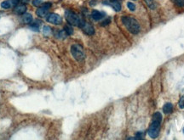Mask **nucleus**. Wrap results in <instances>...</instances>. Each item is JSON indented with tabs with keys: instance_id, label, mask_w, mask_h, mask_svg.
Returning <instances> with one entry per match:
<instances>
[{
	"instance_id": "f257e3e1",
	"label": "nucleus",
	"mask_w": 184,
	"mask_h": 140,
	"mask_svg": "<svg viewBox=\"0 0 184 140\" xmlns=\"http://www.w3.org/2000/svg\"><path fill=\"white\" fill-rule=\"evenodd\" d=\"M162 122V115L159 112L154 113L153 116V122L151 123L149 128H148V135L152 139H156L159 135V129H160V125Z\"/></svg>"
},
{
	"instance_id": "f03ea898",
	"label": "nucleus",
	"mask_w": 184,
	"mask_h": 140,
	"mask_svg": "<svg viewBox=\"0 0 184 140\" xmlns=\"http://www.w3.org/2000/svg\"><path fill=\"white\" fill-rule=\"evenodd\" d=\"M122 22L126 29L132 34H138L141 30V26L139 22L131 16H123Z\"/></svg>"
},
{
	"instance_id": "7ed1b4c3",
	"label": "nucleus",
	"mask_w": 184,
	"mask_h": 140,
	"mask_svg": "<svg viewBox=\"0 0 184 140\" xmlns=\"http://www.w3.org/2000/svg\"><path fill=\"white\" fill-rule=\"evenodd\" d=\"M65 16L67 19V21L71 25V26H80L81 22L83 21V19L79 17L77 14L71 10H67L65 13Z\"/></svg>"
},
{
	"instance_id": "20e7f679",
	"label": "nucleus",
	"mask_w": 184,
	"mask_h": 140,
	"mask_svg": "<svg viewBox=\"0 0 184 140\" xmlns=\"http://www.w3.org/2000/svg\"><path fill=\"white\" fill-rule=\"evenodd\" d=\"M71 53L74 58L78 62L83 61L85 58V53L83 48L78 44H74L71 47Z\"/></svg>"
},
{
	"instance_id": "39448f33",
	"label": "nucleus",
	"mask_w": 184,
	"mask_h": 140,
	"mask_svg": "<svg viewBox=\"0 0 184 140\" xmlns=\"http://www.w3.org/2000/svg\"><path fill=\"white\" fill-rule=\"evenodd\" d=\"M79 27H80V28L83 30V32H84L85 34H87V35L91 36L95 34V28L93 27V26H92L91 23H88V22L85 21L84 20H83V21L81 22Z\"/></svg>"
},
{
	"instance_id": "423d86ee",
	"label": "nucleus",
	"mask_w": 184,
	"mask_h": 140,
	"mask_svg": "<svg viewBox=\"0 0 184 140\" xmlns=\"http://www.w3.org/2000/svg\"><path fill=\"white\" fill-rule=\"evenodd\" d=\"M50 6H51V3H47L42 4V6L39 9H37V11H36V14H37V16H39V17H44L47 15L48 10L50 8Z\"/></svg>"
},
{
	"instance_id": "0eeeda50",
	"label": "nucleus",
	"mask_w": 184,
	"mask_h": 140,
	"mask_svg": "<svg viewBox=\"0 0 184 140\" xmlns=\"http://www.w3.org/2000/svg\"><path fill=\"white\" fill-rule=\"evenodd\" d=\"M46 20H47L48 22L51 23V24H54V25H60V24H61V22H62V19H61V17L59 15L54 14V13L50 14V15L46 17Z\"/></svg>"
},
{
	"instance_id": "6e6552de",
	"label": "nucleus",
	"mask_w": 184,
	"mask_h": 140,
	"mask_svg": "<svg viewBox=\"0 0 184 140\" xmlns=\"http://www.w3.org/2000/svg\"><path fill=\"white\" fill-rule=\"evenodd\" d=\"M14 11L16 14L17 15H22V14H25L26 11H27V6L25 4H17L15 9H14Z\"/></svg>"
},
{
	"instance_id": "1a4fd4ad",
	"label": "nucleus",
	"mask_w": 184,
	"mask_h": 140,
	"mask_svg": "<svg viewBox=\"0 0 184 140\" xmlns=\"http://www.w3.org/2000/svg\"><path fill=\"white\" fill-rule=\"evenodd\" d=\"M104 16H105V13H103V12H100L98 10H93L92 11L91 17L95 20H100Z\"/></svg>"
},
{
	"instance_id": "9d476101",
	"label": "nucleus",
	"mask_w": 184,
	"mask_h": 140,
	"mask_svg": "<svg viewBox=\"0 0 184 140\" xmlns=\"http://www.w3.org/2000/svg\"><path fill=\"white\" fill-rule=\"evenodd\" d=\"M22 20L24 23L26 24H30L33 22V16L31 14H28V13H26L23 15V17H22Z\"/></svg>"
},
{
	"instance_id": "9b49d317",
	"label": "nucleus",
	"mask_w": 184,
	"mask_h": 140,
	"mask_svg": "<svg viewBox=\"0 0 184 140\" xmlns=\"http://www.w3.org/2000/svg\"><path fill=\"white\" fill-rule=\"evenodd\" d=\"M111 6L113 8V9L117 12L121 10V4L119 3V1H111V3H109Z\"/></svg>"
},
{
	"instance_id": "f8f14e48",
	"label": "nucleus",
	"mask_w": 184,
	"mask_h": 140,
	"mask_svg": "<svg viewBox=\"0 0 184 140\" xmlns=\"http://www.w3.org/2000/svg\"><path fill=\"white\" fill-rule=\"evenodd\" d=\"M173 110V105L171 103H166V105L163 106V111L165 114H170Z\"/></svg>"
},
{
	"instance_id": "ddd939ff",
	"label": "nucleus",
	"mask_w": 184,
	"mask_h": 140,
	"mask_svg": "<svg viewBox=\"0 0 184 140\" xmlns=\"http://www.w3.org/2000/svg\"><path fill=\"white\" fill-rule=\"evenodd\" d=\"M146 4L147 5V7L151 9H155L157 5H156V3L154 2V0H144Z\"/></svg>"
},
{
	"instance_id": "4468645a",
	"label": "nucleus",
	"mask_w": 184,
	"mask_h": 140,
	"mask_svg": "<svg viewBox=\"0 0 184 140\" xmlns=\"http://www.w3.org/2000/svg\"><path fill=\"white\" fill-rule=\"evenodd\" d=\"M64 31L67 34V35H73L74 34V28L72 27V26L69 24V25H67L64 28Z\"/></svg>"
},
{
	"instance_id": "2eb2a0df",
	"label": "nucleus",
	"mask_w": 184,
	"mask_h": 140,
	"mask_svg": "<svg viewBox=\"0 0 184 140\" xmlns=\"http://www.w3.org/2000/svg\"><path fill=\"white\" fill-rule=\"evenodd\" d=\"M41 24V22L40 21H34V22H33V23H31V29H33V30H34V31H38L39 30V27H40V25Z\"/></svg>"
},
{
	"instance_id": "dca6fc26",
	"label": "nucleus",
	"mask_w": 184,
	"mask_h": 140,
	"mask_svg": "<svg viewBox=\"0 0 184 140\" xmlns=\"http://www.w3.org/2000/svg\"><path fill=\"white\" fill-rule=\"evenodd\" d=\"M43 32H44V36L50 35V33H51V29H50V27L48 26H44V28H43Z\"/></svg>"
},
{
	"instance_id": "f3484780",
	"label": "nucleus",
	"mask_w": 184,
	"mask_h": 140,
	"mask_svg": "<svg viewBox=\"0 0 184 140\" xmlns=\"http://www.w3.org/2000/svg\"><path fill=\"white\" fill-rule=\"evenodd\" d=\"M177 6L183 8L184 7V0H171Z\"/></svg>"
},
{
	"instance_id": "a211bd4d",
	"label": "nucleus",
	"mask_w": 184,
	"mask_h": 140,
	"mask_svg": "<svg viewBox=\"0 0 184 140\" xmlns=\"http://www.w3.org/2000/svg\"><path fill=\"white\" fill-rule=\"evenodd\" d=\"M127 7H128V9H129V10H131V11H134L136 9V5L133 3H131V2H128L127 3Z\"/></svg>"
},
{
	"instance_id": "6ab92c4d",
	"label": "nucleus",
	"mask_w": 184,
	"mask_h": 140,
	"mask_svg": "<svg viewBox=\"0 0 184 140\" xmlns=\"http://www.w3.org/2000/svg\"><path fill=\"white\" fill-rule=\"evenodd\" d=\"M33 4L34 6H39V5H42L43 4V0H33Z\"/></svg>"
},
{
	"instance_id": "aec40b11",
	"label": "nucleus",
	"mask_w": 184,
	"mask_h": 140,
	"mask_svg": "<svg viewBox=\"0 0 184 140\" xmlns=\"http://www.w3.org/2000/svg\"><path fill=\"white\" fill-rule=\"evenodd\" d=\"M179 108L184 109V96H183L179 100Z\"/></svg>"
},
{
	"instance_id": "412c9836",
	"label": "nucleus",
	"mask_w": 184,
	"mask_h": 140,
	"mask_svg": "<svg viewBox=\"0 0 184 140\" xmlns=\"http://www.w3.org/2000/svg\"><path fill=\"white\" fill-rule=\"evenodd\" d=\"M110 22V20H105L104 22H102V26H106L107 24H108Z\"/></svg>"
},
{
	"instance_id": "4be33fe9",
	"label": "nucleus",
	"mask_w": 184,
	"mask_h": 140,
	"mask_svg": "<svg viewBox=\"0 0 184 140\" xmlns=\"http://www.w3.org/2000/svg\"><path fill=\"white\" fill-rule=\"evenodd\" d=\"M111 1H119V0H111Z\"/></svg>"
}]
</instances>
